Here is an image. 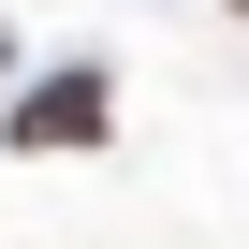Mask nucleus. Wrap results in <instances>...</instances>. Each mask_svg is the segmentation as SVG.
I'll use <instances>...</instances> for the list:
<instances>
[{
  "instance_id": "1",
  "label": "nucleus",
  "mask_w": 249,
  "mask_h": 249,
  "mask_svg": "<svg viewBox=\"0 0 249 249\" xmlns=\"http://www.w3.org/2000/svg\"><path fill=\"white\" fill-rule=\"evenodd\" d=\"M88 132H103V73H59L15 103V147H88Z\"/></svg>"
},
{
  "instance_id": "2",
  "label": "nucleus",
  "mask_w": 249,
  "mask_h": 249,
  "mask_svg": "<svg viewBox=\"0 0 249 249\" xmlns=\"http://www.w3.org/2000/svg\"><path fill=\"white\" fill-rule=\"evenodd\" d=\"M234 15H249V0H234Z\"/></svg>"
}]
</instances>
